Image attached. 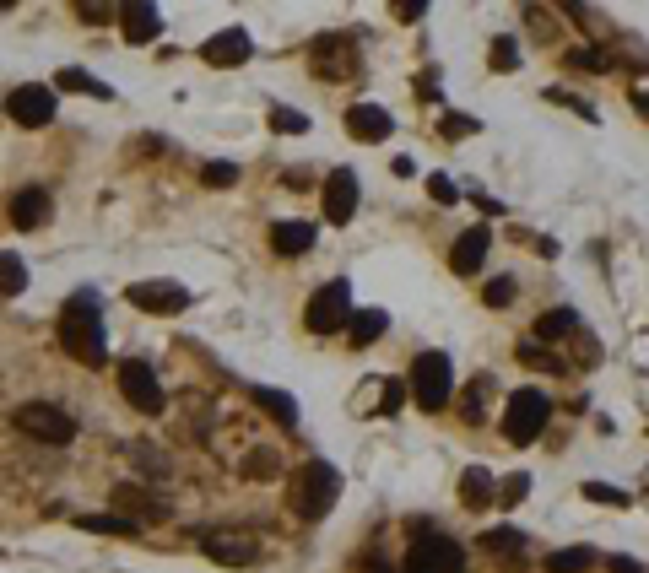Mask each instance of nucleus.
<instances>
[{
    "label": "nucleus",
    "mask_w": 649,
    "mask_h": 573,
    "mask_svg": "<svg viewBox=\"0 0 649 573\" xmlns=\"http://www.w3.org/2000/svg\"><path fill=\"white\" fill-rule=\"evenodd\" d=\"M60 346H65V357H76L87 368H98L109 357V336H103V319H98V292H76L60 309Z\"/></svg>",
    "instance_id": "f257e3e1"
},
{
    "label": "nucleus",
    "mask_w": 649,
    "mask_h": 573,
    "mask_svg": "<svg viewBox=\"0 0 649 573\" xmlns=\"http://www.w3.org/2000/svg\"><path fill=\"white\" fill-rule=\"evenodd\" d=\"M336 498H341V471L330 460H309L298 471V482H293V509L298 519H325L330 509H336Z\"/></svg>",
    "instance_id": "f03ea898"
},
{
    "label": "nucleus",
    "mask_w": 649,
    "mask_h": 573,
    "mask_svg": "<svg viewBox=\"0 0 649 573\" xmlns=\"http://www.w3.org/2000/svg\"><path fill=\"white\" fill-rule=\"evenodd\" d=\"M547 422H552V401L536 384H525V390H514L509 401H503V438H509V444H520V449L536 444Z\"/></svg>",
    "instance_id": "7ed1b4c3"
},
{
    "label": "nucleus",
    "mask_w": 649,
    "mask_h": 573,
    "mask_svg": "<svg viewBox=\"0 0 649 573\" xmlns=\"http://www.w3.org/2000/svg\"><path fill=\"white\" fill-rule=\"evenodd\" d=\"M460 568H466V546L460 541H449V536H439V530H428V525L412 530V546H406L401 573H460Z\"/></svg>",
    "instance_id": "20e7f679"
},
{
    "label": "nucleus",
    "mask_w": 649,
    "mask_h": 573,
    "mask_svg": "<svg viewBox=\"0 0 649 573\" xmlns=\"http://www.w3.org/2000/svg\"><path fill=\"white\" fill-rule=\"evenodd\" d=\"M412 401L422 411H444L449 406V395H455V363H449L444 352H422L417 363H412Z\"/></svg>",
    "instance_id": "39448f33"
},
{
    "label": "nucleus",
    "mask_w": 649,
    "mask_h": 573,
    "mask_svg": "<svg viewBox=\"0 0 649 573\" xmlns=\"http://www.w3.org/2000/svg\"><path fill=\"white\" fill-rule=\"evenodd\" d=\"M11 428L38 438V444H71V438H76V417H71V411H60V406H49V401H22L17 411H11Z\"/></svg>",
    "instance_id": "423d86ee"
},
{
    "label": "nucleus",
    "mask_w": 649,
    "mask_h": 573,
    "mask_svg": "<svg viewBox=\"0 0 649 573\" xmlns=\"http://www.w3.org/2000/svg\"><path fill=\"white\" fill-rule=\"evenodd\" d=\"M309 65H314V76L347 82V76H357V65H363V55H357V38L352 33H320L309 44Z\"/></svg>",
    "instance_id": "0eeeda50"
},
{
    "label": "nucleus",
    "mask_w": 649,
    "mask_h": 573,
    "mask_svg": "<svg viewBox=\"0 0 649 573\" xmlns=\"http://www.w3.org/2000/svg\"><path fill=\"white\" fill-rule=\"evenodd\" d=\"M347 319H352V287L347 282H325L309 298V309H303V325L314 336H336V330H347Z\"/></svg>",
    "instance_id": "6e6552de"
},
{
    "label": "nucleus",
    "mask_w": 649,
    "mask_h": 573,
    "mask_svg": "<svg viewBox=\"0 0 649 573\" xmlns=\"http://www.w3.org/2000/svg\"><path fill=\"white\" fill-rule=\"evenodd\" d=\"M119 395H125L130 406L141 411V417H157V411L168 406V395H163V379L152 373V363H119Z\"/></svg>",
    "instance_id": "1a4fd4ad"
},
{
    "label": "nucleus",
    "mask_w": 649,
    "mask_h": 573,
    "mask_svg": "<svg viewBox=\"0 0 649 573\" xmlns=\"http://www.w3.org/2000/svg\"><path fill=\"white\" fill-rule=\"evenodd\" d=\"M125 298L136 303L141 314H184L190 309V287L168 282V276H157V282H130Z\"/></svg>",
    "instance_id": "9d476101"
},
{
    "label": "nucleus",
    "mask_w": 649,
    "mask_h": 573,
    "mask_svg": "<svg viewBox=\"0 0 649 573\" xmlns=\"http://www.w3.org/2000/svg\"><path fill=\"white\" fill-rule=\"evenodd\" d=\"M6 114L17 119V125H28V130H44L49 119H55V87H38V82H22V87H11V98H6Z\"/></svg>",
    "instance_id": "9b49d317"
},
{
    "label": "nucleus",
    "mask_w": 649,
    "mask_h": 573,
    "mask_svg": "<svg viewBox=\"0 0 649 573\" xmlns=\"http://www.w3.org/2000/svg\"><path fill=\"white\" fill-rule=\"evenodd\" d=\"M352 217H357V173L336 168L325 179V222H330V228H347Z\"/></svg>",
    "instance_id": "f8f14e48"
},
{
    "label": "nucleus",
    "mask_w": 649,
    "mask_h": 573,
    "mask_svg": "<svg viewBox=\"0 0 649 573\" xmlns=\"http://www.w3.org/2000/svg\"><path fill=\"white\" fill-rule=\"evenodd\" d=\"M109 503H114V509H125V519H136V525H141V519H152V525H163V519H168V503L157 498V492L136 487V482H119L109 492Z\"/></svg>",
    "instance_id": "ddd939ff"
},
{
    "label": "nucleus",
    "mask_w": 649,
    "mask_h": 573,
    "mask_svg": "<svg viewBox=\"0 0 649 573\" xmlns=\"http://www.w3.org/2000/svg\"><path fill=\"white\" fill-rule=\"evenodd\" d=\"M11 228H22V233H33V228H44L49 217H55V206H49V190H38V184H28V190H17L11 195Z\"/></svg>",
    "instance_id": "4468645a"
},
{
    "label": "nucleus",
    "mask_w": 649,
    "mask_h": 573,
    "mask_svg": "<svg viewBox=\"0 0 649 573\" xmlns=\"http://www.w3.org/2000/svg\"><path fill=\"white\" fill-rule=\"evenodd\" d=\"M201 552L211 557V563H222V568H249V563H255V541H249V536H228V530H217V536H206L201 541Z\"/></svg>",
    "instance_id": "2eb2a0df"
},
{
    "label": "nucleus",
    "mask_w": 649,
    "mask_h": 573,
    "mask_svg": "<svg viewBox=\"0 0 649 573\" xmlns=\"http://www.w3.org/2000/svg\"><path fill=\"white\" fill-rule=\"evenodd\" d=\"M201 60H206V65H244V60H249V33H244V28L211 33L206 44H201Z\"/></svg>",
    "instance_id": "dca6fc26"
},
{
    "label": "nucleus",
    "mask_w": 649,
    "mask_h": 573,
    "mask_svg": "<svg viewBox=\"0 0 649 573\" xmlns=\"http://www.w3.org/2000/svg\"><path fill=\"white\" fill-rule=\"evenodd\" d=\"M487 244H493V233L487 228H466L455 238V249H449V265H455V276H476L487 260Z\"/></svg>",
    "instance_id": "f3484780"
},
{
    "label": "nucleus",
    "mask_w": 649,
    "mask_h": 573,
    "mask_svg": "<svg viewBox=\"0 0 649 573\" xmlns=\"http://www.w3.org/2000/svg\"><path fill=\"white\" fill-rule=\"evenodd\" d=\"M119 28H125L130 44H152V38L163 33V11H157V6H141V0H130V6H119Z\"/></svg>",
    "instance_id": "a211bd4d"
},
{
    "label": "nucleus",
    "mask_w": 649,
    "mask_h": 573,
    "mask_svg": "<svg viewBox=\"0 0 649 573\" xmlns=\"http://www.w3.org/2000/svg\"><path fill=\"white\" fill-rule=\"evenodd\" d=\"M347 130H352V141H384L395 130V119L379 109V103H352L347 109Z\"/></svg>",
    "instance_id": "6ab92c4d"
},
{
    "label": "nucleus",
    "mask_w": 649,
    "mask_h": 573,
    "mask_svg": "<svg viewBox=\"0 0 649 573\" xmlns=\"http://www.w3.org/2000/svg\"><path fill=\"white\" fill-rule=\"evenodd\" d=\"M493 498H498L493 471H487V465H466V471H460V503H466V509H493Z\"/></svg>",
    "instance_id": "aec40b11"
},
{
    "label": "nucleus",
    "mask_w": 649,
    "mask_h": 573,
    "mask_svg": "<svg viewBox=\"0 0 649 573\" xmlns=\"http://www.w3.org/2000/svg\"><path fill=\"white\" fill-rule=\"evenodd\" d=\"M249 401H255L260 411H271V422H282V428H298V401L287 390H266V384H255L249 390Z\"/></svg>",
    "instance_id": "412c9836"
},
{
    "label": "nucleus",
    "mask_w": 649,
    "mask_h": 573,
    "mask_svg": "<svg viewBox=\"0 0 649 573\" xmlns=\"http://www.w3.org/2000/svg\"><path fill=\"white\" fill-rule=\"evenodd\" d=\"M579 330V314L574 309H547V314H536V325H531V341H563V336H574Z\"/></svg>",
    "instance_id": "4be33fe9"
},
{
    "label": "nucleus",
    "mask_w": 649,
    "mask_h": 573,
    "mask_svg": "<svg viewBox=\"0 0 649 573\" xmlns=\"http://www.w3.org/2000/svg\"><path fill=\"white\" fill-rule=\"evenodd\" d=\"M314 244V222H276L271 228V249L276 255H303Z\"/></svg>",
    "instance_id": "5701e85b"
},
{
    "label": "nucleus",
    "mask_w": 649,
    "mask_h": 573,
    "mask_svg": "<svg viewBox=\"0 0 649 573\" xmlns=\"http://www.w3.org/2000/svg\"><path fill=\"white\" fill-rule=\"evenodd\" d=\"M55 87H60V92H82V98H103V103L114 98V87L98 82V76H87L82 65H65V71L55 76Z\"/></svg>",
    "instance_id": "b1692460"
},
{
    "label": "nucleus",
    "mask_w": 649,
    "mask_h": 573,
    "mask_svg": "<svg viewBox=\"0 0 649 573\" xmlns=\"http://www.w3.org/2000/svg\"><path fill=\"white\" fill-rule=\"evenodd\" d=\"M384 330H390V314H384V309H363V314H352V319H347V336H352V346L379 341Z\"/></svg>",
    "instance_id": "393cba45"
},
{
    "label": "nucleus",
    "mask_w": 649,
    "mask_h": 573,
    "mask_svg": "<svg viewBox=\"0 0 649 573\" xmlns=\"http://www.w3.org/2000/svg\"><path fill=\"white\" fill-rule=\"evenodd\" d=\"M76 525H82V530H92V536H136V519H125V514H82V519H76Z\"/></svg>",
    "instance_id": "a878e982"
},
{
    "label": "nucleus",
    "mask_w": 649,
    "mask_h": 573,
    "mask_svg": "<svg viewBox=\"0 0 649 573\" xmlns=\"http://www.w3.org/2000/svg\"><path fill=\"white\" fill-rule=\"evenodd\" d=\"M17 292H28V265H22V255L0 249V298H17Z\"/></svg>",
    "instance_id": "bb28decb"
},
{
    "label": "nucleus",
    "mask_w": 649,
    "mask_h": 573,
    "mask_svg": "<svg viewBox=\"0 0 649 573\" xmlns=\"http://www.w3.org/2000/svg\"><path fill=\"white\" fill-rule=\"evenodd\" d=\"M520 363L525 368H541V373H568V363L552 346H541V341H520Z\"/></svg>",
    "instance_id": "cd10ccee"
},
{
    "label": "nucleus",
    "mask_w": 649,
    "mask_h": 573,
    "mask_svg": "<svg viewBox=\"0 0 649 573\" xmlns=\"http://www.w3.org/2000/svg\"><path fill=\"white\" fill-rule=\"evenodd\" d=\"M585 568H595L590 546H563V552L547 557V573H585Z\"/></svg>",
    "instance_id": "c85d7f7f"
},
{
    "label": "nucleus",
    "mask_w": 649,
    "mask_h": 573,
    "mask_svg": "<svg viewBox=\"0 0 649 573\" xmlns=\"http://www.w3.org/2000/svg\"><path fill=\"white\" fill-rule=\"evenodd\" d=\"M525 492H531V476H525V471H514V476H503V482H498V509H514V503H525Z\"/></svg>",
    "instance_id": "c756f323"
},
{
    "label": "nucleus",
    "mask_w": 649,
    "mask_h": 573,
    "mask_svg": "<svg viewBox=\"0 0 649 573\" xmlns=\"http://www.w3.org/2000/svg\"><path fill=\"white\" fill-rule=\"evenodd\" d=\"M487 390H493V379H476L466 395H460V417L466 422H482V401H487Z\"/></svg>",
    "instance_id": "7c9ffc66"
},
{
    "label": "nucleus",
    "mask_w": 649,
    "mask_h": 573,
    "mask_svg": "<svg viewBox=\"0 0 649 573\" xmlns=\"http://www.w3.org/2000/svg\"><path fill=\"white\" fill-rule=\"evenodd\" d=\"M476 546H487V552H520V546H525V536H520V530H487V536L482 541H476Z\"/></svg>",
    "instance_id": "2f4dec72"
},
{
    "label": "nucleus",
    "mask_w": 649,
    "mask_h": 573,
    "mask_svg": "<svg viewBox=\"0 0 649 573\" xmlns=\"http://www.w3.org/2000/svg\"><path fill=\"white\" fill-rule=\"evenodd\" d=\"M276 471H282V460H276L271 449H255V455H249V465H244V476H255V482H271Z\"/></svg>",
    "instance_id": "473e14b6"
},
{
    "label": "nucleus",
    "mask_w": 649,
    "mask_h": 573,
    "mask_svg": "<svg viewBox=\"0 0 649 573\" xmlns=\"http://www.w3.org/2000/svg\"><path fill=\"white\" fill-rule=\"evenodd\" d=\"M482 303H487V309H509V303H514V276L487 282V287H482Z\"/></svg>",
    "instance_id": "72a5a7b5"
},
{
    "label": "nucleus",
    "mask_w": 649,
    "mask_h": 573,
    "mask_svg": "<svg viewBox=\"0 0 649 573\" xmlns=\"http://www.w3.org/2000/svg\"><path fill=\"white\" fill-rule=\"evenodd\" d=\"M201 184H211V190H228V184H238V163H206L201 168Z\"/></svg>",
    "instance_id": "f704fd0d"
},
{
    "label": "nucleus",
    "mask_w": 649,
    "mask_h": 573,
    "mask_svg": "<svg viewBox=\"0 0 649 573\" xmlns=\"http://www.w3.org/2000/svg\"><path fill=\"white\" fill-rule=\"evenodd\" d=\"M563 65H568V71H590V76H601V71H606V60L595 55V49H568Z\"/></svg>",
    "instance_id": "c9c22d12"
},
{
    "label": "nucleus",
    "mask_w": 649,
    "mask_h": 573,
    "mask_svg": "<svg viewBox=\"0 0 649 573\" xmlns=\"http://www.w3.org/2000/svg\"><path fill=\"white\" fill-rule=\"evenodd\" d=\"M585 498L590 503H606V509H628V492L606 487V482H585Z\"/></svg>",
    "instance_id": "e433bc0d"
},
{
    "label": "nucleus",
    "mask_w": 649,
    "mask_h": 573,
    "mask_svg": "<svg viewBox=\"0 0 649 573\" xmlns=\"http://www.w3.org/2000/svg\"><path fill=\"white\" fill-rule=\"evenodd\" d=\"M271 125L287 130V136H303V130H309V119H303L298 109H282V103H276V109H271Z\"/></svg>",
    "instance_id": "4c0bfd02"
},
{
    "label": "nucleus",
    "mask_w": 649,
    "mask_h": 573,
    "mask_svg": "<svg viewBox=\"0 0 649 573\" xmlns=\"http://www.w3.org/2000/svg\"><path fill=\"white\" fill-rule=\"evenodd\" d=\"M520 65V44L514 38H493V71H514Z\"/></svg>",
    "instance_id": "58836bf2"
},
{
    "label": "nucleus",
    "mask_w": 649,
    "mask_h": 573,
    "mask_svg": "<svg viewBox=\"0 0 649 573\" xmlns=\"http://www.w3.org/2000/svg\"><path fill=\"white\" fill-rule=\"evenodd\" d=\"M428 195H433L439 206H455V201H460V190H455V179H449V173H433V179H428Z\"/></svg>",
    "instance_id": "ea45409f"
},
{
    "label": "nucleus",
    "mask_w": 649,
    "mask_h": 573,
    "mask_svg": "<svg viewBox=\"0 0 649 573\" xmlns=\"http://www.w3.org/2000/svg\"><path fill=\"white\" fill-rule=\"evenodd\" d=\"M406 401V384H384V395H379V417H395Z\"/></svg>",
    "instance_id": "a19ab883"
},
{
    "label": "nucleus",
    "mask_w": 649,
    "mask_h": 573,
    "mask_svg": "<svg viewBox=\"0 0 649 573\" xmlns=\"http://www.w3.org/2000/svg\"><path fill=\"white\" fill-rule=\"evenodd\" d=\"M444 136L455 141V136H476V119H466V114H449L444 119Z\"/></svg>",
    "instance_id": "79ce46f5"
},
{
    "label": "nucleus",
    "mask_w": 649,
    "mask_h": 573,
    "mask_svg": "<svg viewBox=\"0 0 649 573\" xmlns=\"http://www.w3.org/2000/svg\"><path fill=\"white\" fill-rule=\"evenodd\" d=\"M579 357H585V363H601V341H595L585 325H579Z\"/></svg>",
    "instance_id": "37998d69"
},
{
    "label": "nucleus",
    "mask_w": 649,
    "mask_h": 573,
    "mask_svg": "<svg viewBox=\"0 0 649 573\" xmlns=\"http://www.w3.org/2000/svg\"><path fill=\"white\" fill-rule=\"evenodd\" d=\"M136 465H141V471H152V476H168L163 455H152V449H136Z\"/></svg>",
    "instance_id": "c03bdc74"
},
{
    "label": "nucleus",
    "mask_w": 649,
    "mask_h": 573,
    "mask_svg": "<svg viewBox=\"0 0 649 573\" xmlns=\"http://www.w3.org/2000/svg\"><path fill=\"white\" fill-rule=\"evenodd\" d=\"M612 573H639V563H628V557H617V563H612Z\"/></svg>",
    "instance_id": "a18cd8bd"
},
{
    "label": "nucleus",
    "mask_w": 649,
    "mask_h": 573,
    "mask_svg": "<svg viewBox=\"0 0 649 573\" xmlns=\"http://www.w3.org/2000/svg\"><path fill=\"white\" fill-rule=\"evenodd\" d=\"M633 103H639V109L649 114V92H633Z\"/></svg>",
    "instance_id": "49530a36"
}]
</instances>
